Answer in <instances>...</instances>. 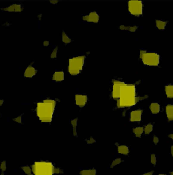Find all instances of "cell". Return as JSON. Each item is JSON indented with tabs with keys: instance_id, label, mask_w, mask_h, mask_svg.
<instances>
[{
	"instance_id": "cell-10",
	"label": "cell",
	"mask_w": 173,
	"mask_h": 175,
	"mask_svg": "<svg viewBox=\"0 0 173 175\" xmlns=\"http://www.w3.org/2000/svg\"><path fill=\"white\" fill-rule=\"evenodd\" d=\"M52 80L54 82H62L64 80L65 78V73L64 69L62 68H57L53 71L52 74Z\"/></svg>"
},
{
	"instance_id": "cell-28",
	"label": "cell",
	"mask_w": 173,
	"mask_h": 175,
	"mask_svg": "<svg viewBox=\"0 0 173 175\" xmlns=\"http://www.w3.org/2000/svg\"><path fill=\"white\" fill-rule=\"evenodd\" d=\"M50 45V41L48 40L45 39L41 42V45L44 47H47Z\"/></svg>"
},
{
	"instance_id": "cell-34",
	"label": "cell",
	"mask_w": 173,
	"mask_h": 175,
	"mask_svg": "<svg viewBox=\"0 0 173 175\" xmlns=\"http://www.w3.org/2000/svg\"><path fill=\"white\" fill-rule=\"evenodd\" d=\"M169 137L170 139H172L173 140V132L172 134H170L169 135Z\"/></svg>"
},
{
	"instance_id": "cell-14",
	"label": "cell",
	"mask_w": 173,
	"mask_h": 175,
	"mask_svg": "<svg viewBox=\"0 0 173 175\" xmlns=\"http://www.w3.org/2000/svg\"><path fill=\"white\" fill-rule=\"evenodd\" d=\"M139 27L136 25L133 26H128L125 24H121L119 27V29L121 31H128L131 33H134L138 29Z\"/></svg>"
},
{
	"instance_id": "cell-18",
	"label": "cell",
	"mask_w": 173,
	"mask_h": 175,
	"mask_svg": "<svg viewBox=\"0 0 173 175\" xmlns=\"http://www.w3.org/2000/svg\"><path fill=\"white\" fill-rule=\"evenodd\" d=\"M117 151L119 154L123 155H128L130 152L129 148L124 145L118 146L117 147Z\"/></svg>"
},
{
	"instance_id": "cell-29",
	"label": "cell",
	"mask_w": 173,
	"mask_h": 175,
	"mask_svg": "<svg viewBox=\"0 0 173 175\" xmlns=\"http://www.w3.org/2000/svg\"><path fill=\"white\" fill-rule=\"evenodd\" d=\"M1 172L2 174L4 173V172L6 170V165L5 161H3L1 163Z\"/></svg>"
},
{
	"instance_id": "cell-4",
	"label": "cell",
	"mask_w": 173,
	"mask_h": 175,
	"mask_svg": "<svg viewBox=\"0 0 173 175\" xmlns=\"http://www.w3.org/2000/svg\"><path fill=\"white\" fill-rule=\"evenodd\" d=\"M56 168L52 163L47 161H38L32 166L33 175H54Z\"/></svg>"
},
{
	"instance_id": "cell-3",
	"label": "cell",
	"mask_w": 173,
	"mask_h": 175,
	"mask_svg": "<svg viewBox=\"0 0 173 175\" xmlns=\"http://www.w3.org/2000/svg\"><path fill=\"white\" fill-rule=\"evenodd\" d=\"M86 58V53H78L69 58L68 61V71L72 76L80 75L83 69Z\"/></svg>"
},
{
	"instance_id": "cell-17",
	"label": "cell",
	"mask_w": 173,
	"mask_h": 175,
	"mask_svg": "<svg viewBox=\"0 0 173 175\" xmlns=\"http://www.w3.org/2000/svg\"><path fill=\"white\" fill-rule=\"evenodd\" d=\"M151 113L153 114H157L161 111V106L158 102H152L149 106Z\"/></svg>"
},
{
	"instance_id": "cell-36",
	"label": "cell",
	"mask_w": 173,
	"mask_h": 175,
	"mask_svg": "<svg viewBox=\"0 0 173 175\" xmlns=\"http://www.w3.org/2000/svg\"><path fill=\"white\" fill-rule=\"evenodd\" d=\"M158 175H166V174H159Z\"/></svg>"
},
{
	"instance_id": "cell-21",
	"label": "cell",
	"mask_w": 173,
	"mask_h": 175,
	"mask_svg": "<svg viewBox=\"0 0 173 175\" xmlns=\"http://www.w3.org/2000/svg\"><path fill=\"white\" fill-rule=\"evenodd\" d=\"M133 132L135 137L138 138H141L144 132V128L143 127H137L133 128Z\"/></svg>"
},
{
	"instance_id": "cell-2",
	"label": "cell",
	"mask_w": 173,
	"mask_h": 175,
	"mask_svg": "<svg viewBox=\"0 0 173 175\" xmlns=\"http://www.w3.org/2000/svg\"><path fill=\"white\" fill-rule=\"evenodd\" d=\"M55 106V102L50 99L43 100L37 104V115L42 122H49L51 121Z\"/></svg>"
},
{
	"instance_id": "cell-16",
	"label": "cell",
	"mask_w": 173,
	"mask_h": 175,
	"mask_svg": "<svg viewBox=\"0 0 173 175\" xmlns=\"http://www.w3.org/2000/svg\"><path fill=\"white\" fill-rule=\"evenodd\" d=\"M166 118L169 121H173V104H169L166 106Z\"/></svg>"
},
{
	"instance_id": "cell-22",
	"label": "cell",
	"mask_w": 173,
	"mask_h": 175,
	"mask_svg": "<svg viewBox=\"0 0 173 175\" xmlns=\"http://www.w3.org/2000/svg\"><path fill=\"white\" fill-rule=\"evenodd\" d=\"M96 171L94 169L82 170L80 174L81 175H96Z\"/></svg>"
},
{
	"instance_id": "cell-13",
	"label": "cell",
	"mask_w": 173,
	"mask_h": 175,
	"mask_svg": "<svg viewBox=\"0 0 173 175\" xmlns=\"http://www.w3.org/2000/svg\"><path fill=\"white\" fill-rule=\"evenodd\" d=\"M87 97L83 94H78L75 96V101L77 106L79 108H83L86 104Z\"/></svg>"
},
{
	"instance_id": "cell-32",
	"label": "cell",
	"mask_w": 173,
	"mask_h": 175,
	"mask_svg": "<svg viewBox=\"0 0 173 175\" xmlns=\"http://www.w3.org/2000/svg\"><path fill=\"white\" fill-rule=\"evenodd\" d=\"M50 3L51 4H54V5H56V4H57L58 3H59V1H50Z\"/></svg>"
},
{
	"instance_id": "cell-26",
	"label": "cell",
	"mask_w": 173,
	"mask_h": 175,
	"mask_svg": "<svg viewBox=\"0 0 173 175\" xmlns=\"http://www.w3.org/2000/svg\"><path fill=\"white\" fill-rule=\"evenodd\" d=\"M150 162L153 166H155L157 162V159L155 154L154 153L151 154L150 155Z\"/></svg>"
},
{
	"instance_id": "cell-35",
	"label": "cell",
	"mask_w": 173,
	"mask_h": 175,
	"mask_svg": "<svg viewBox=\"0 0 173 175\" xmlns=\"http://www.w3.org/2000/svg\"><path fill=\"white\" fill-rule=\"evenodd\" d=\"M170 175H173V171L170 172Z\"/></svg>"
},
{
	"instance_id": "cell-25",
	"label": "cell",
	"mask_w": 173,
	"mask_h": 175,
	"mask_svg": "<svg viewBox=\"0 0 173 175\" xmlns=\"http://www.w3.org/2000/svg\"><path fill=\"white\" fill-rule=\"evenodd\" d=\"M122 162V159L121 158H116L111 163V168H113L115 166H117L118 165H119Z\"/></svg>"
},
{
	"instance_id": "cell-8",
	"label": "cell",
	"mask_w": 173,
	"mask_h": 175,
	"mask_svg": "<svg viewBox=\"0 0 173 175\" xmlns=\"http://www.w3.org/2000/svg\"><path fill=\"white\" fill-rule=\"evenodd\" d=\"M21 70L23 76L26 78H33L38 72V70L34 62H29L26 65H24V67Z\"/></svg>"
},
{
	"instance_id": "cell-15",
	"label": "cell",
	"mask_w": 173,
	"mask_h": 175,
	"mask_svg": "<svg viewBox=\"0 0 173 175\" xmlns=\"http://www.w3.org/2000/svg\"><path fill=\"white\" fill-rule=\"evenodd\" d=\"M62 41L64 45H67L73 41V39L69 34L66 33L64 30H62Z\"/></svg>"
},
{
	"instance_id": "cell-11",
	"label": "cell",
	"mask_w": 173,
	"mask_h": 175,
	"mask_svg": "<svg viewBox=\"0 0 173 175\" xmlns=\"http://www.w3.org/2000/svg\"><path fill=\"white\" fill-rule=\"evenodd\" d=\"M1 10L8 12H21L23 11V7L21 4L12 3L2 8Z\"/></svg>"
},
{
	"instance_id": "cell-23",
	"label": "cell",
	"mask_w": 173,
	"mask_h": 175,
	"mask_svg": "<svg viewBox=\"0 0 173 175\" xmlns=\"http://www.w3.org/2000/svg\"><path fill=\"white\" fill-rule=\"evenodd\" d=\"M153 129V125L151 123H148L144 127V133L145 135H148L152 131Z\"/></svg>"
},
{
	"instance_id": "cell-1",
	"label": "cell",
	"mask_w": 173,
	"mask_h": 175,
	"mask_svg": "<svg viewBox=\"0 0 173 175\" xmlns=\"http://www.w3.org/2000/svg\"><path fill=\"white\" fill-rule=\"evenodd\" d=\"M148 96H137L135 85L133 84H125L123 88L119 98L117 100V106L118 108H125L135 106L137 103Z\"/></svg>"
},
{
	"instance_id": "cell-6",
	"label": "cell",
	"mask_w": 173,
	"mask_h": 175,
	"mask_svg": "<svg viewBox=\"0 0 173 175\" xmlns=\"http://www.w3.org/2000/svg\"><path fill=\"white\" fill-rule=\"evenodd\" d=\"M128 12L132 16H140L143 14V5L141 1H129L128 3Z\"/></svg>"
},
{
	"instance_id": "cell-9",
	"label": "cell",
	"mask_w": 173,
	"mask_h": 175,
	"mask_svg": "<svg viewBox=\"0 0 173 175\" xmlns=\"http://www.w3.org/2000/svg\"><path fill=\"white\" fill-rule=\"evenodd\" d=\"M126 83L119 80H115L113 82L112 96L114 100H117L119 98L122 90Z\"/></svg>"
},
{
	"instance_id": "cell-12",
	"label": "cell",
	"mask_w": 173,
	"mask_h": 175,
	"mask_svg": "<svg viewBox=\"0 0 173 175\" xmlns=\"http://www.w3.org/2000/svg\"><path fill=\"white\" fill-rule=\"evenodd\" d=\"M143 111L142 109H137L132 111L130 114V121L132 122H139L142 120V116Z\"/></svg>"
},
{
	"instance_id": "cell-37",
	"label": "cell",
	"mask_w": 173,
	"mask_h": 175,
	"mask_svg": "<svg viewBox=\"0 0 173 175\" xmlns=\"http://www.w3.org/2000/svg\"></svg>"
},
{
	"instance_id": "cell-7",
	"label": "cell",
	"mask_w": 173,
	"mask_h": 175,
	"mask_svg": "<svg viewBox=\"0 0 173 175\" xmlns=\"http://www.w3.org/2000/svg\"><path fill=\"white\" fill-rule=\"evenodd\" d=\"M100 19V16L96 10L87 12L82 16L80 21L84 24H97Z\"/></svg>"
},
{
	"instance_id": "cell-5",
	"label": "cell",
	"mask_w": 173,
	"mask_h": 175,
	"mask_svg": "<svg viewBox=\"0 0 173 175\" xmlns=\"http://www.w3.org/2000/svg\"><path fill=\"white\" fill-rule=\"evenodd\" d=\"M140 58L143 64L146 66L156 67L160 63V55L156 52L141 50Z\"/></svg>"
},
{
	"instance_id": "cell-31",
	"label": "cell",
	"mask_w": 173,
	"mask_h": 175,
	"mask_svg": "<svg viewBox=\"0 0 173 175\" xmlns=\"http://www.w3.org/2000/svg\"><path fill=\"white\" fill-rule=\"evenodd\" d=\"M153 173H154L153 171H150V172H147L146 173L143 174H142V175H153Z\"/></svg>"
},
{
	"instance_id": "cell-33",
	"label": "cell",
	"mask_w": 173,
	"mask_h": 175,
	"mask_svg": "<svg viewBox=\"0 0 173 175\" xmlns=\"http://www.w3.org/2000/svg\"><path fill=\"white\" fill-rule=\"evenodd\" d=\"M171 154L172 157L173 158V145L171 147Z\"/></svg>"
},
{
	"instance_id": "cell-27",
	"label": "cell",
	"mask_w": 173,
	"mask_h": 175,
	"mask_svg": "<svg viewBox=\"0 0 173 175\" xmlns=\"http://www.w3.org/2000/svg\"><path fill=\"white\" fill-rule=\"evenodd\" d=\"M22 170L23 171V172H24L26 174V175H32V171L31 168H30L29 167H28V166H23V167H22Z\"/></svg>"
},
{
	"instance_id": "cell-30",
	"label": "cell",
	"mask_w": 173,
	"mask_h": 175,
	"mask_svg": "<svg viewBox=\"0 0 173 175\" xmlns=\"http://www.w3.org/2000/svg\"><path fill=\"white\" fill-rule=\"evenodd\" d=\"M159 142V140L158 137H157L156 136H154L153 139V142L154 143V145H157Z\"/></svg>"
},
{
	"instance_id": "cell-24",
	"label": "cell",
	"mask_w": 173,
	"mask_h": 175,
	"mask_svg": "<svg viewBox=\"0 0 173 175\" xmlns=\"http://www.w3.org/2000/svg\"><path fill=\"white\" fill-rule=\"evenodd\" d=\"M59 47L58 46H56L54 48V50H52V52L50 54V59L51 60H54L57 57V52H58Z\"/></svg>"
},
{
	"instance_id": "cell-19",
	"label": "cell",
	"mask_w": 173,
	"mask_h": 175,
	"mask_svg": "<svg viewBox=\"0 0 173 175\" xmlns=\"http://www.w3.org/2000/svg\"><path fill=\"white\" fill-rule=\"evenodd\" d=\"M164 91L166 97L170 99H173V85H168L165 86Z\"/></svg>"
},
{
	"instance_id": "cell-20",
	"label": "cell",
	"mask_w": 173,
	"mask_h": 175,
	"mask_svg": "<svg viewBox=\"0 0 173 175\" xmlns=\"http://www.w3.org/2000/svg\"><path fill=\"white\" fill-rule=\"evenodd\" d=\"M168 23V21H161L160 19H156L155 20L156 26L158 28V29L161 30V31L165 29Z\"/></svg>"
}]
</instances>
